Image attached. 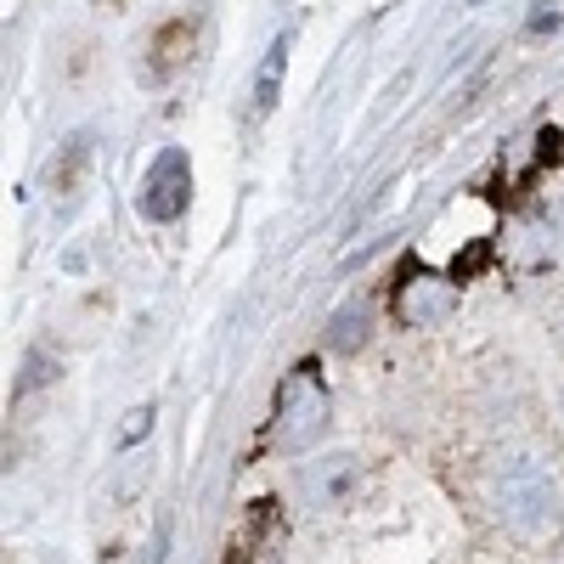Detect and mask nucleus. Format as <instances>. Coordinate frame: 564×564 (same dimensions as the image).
Masks as SVG:
<instances>
[{"mask_svg":"<svg viewBox=\"0 0 564 564\" xmlns=\"http://www.w3.org/2000/svg\"><path fill=\"white\" fill-rule=\"evenodd\" d=\"M486 502H491L497 520H502L508 531H520V536H536V531L558 525V508H564L553 475H547L536 457H525V452H513V457H502V463L491 468Z\"/></svg>","mask_w":564,"mask_h":564,"instance_id":"f257e3e1","label":"nucleus"},{"mask_svg":"<svg viewBox=\"0 0 564 564\" xmlns=\"http://www.w3.org/2000/svg\"><path fill=\"white\" fill-rule=\"evenodd\" d=\"M327 435V384L316 361H300L289 379L276 384V406H271V441L282 452H305Z\"/></svg>","mask_w":564,"mask_h":564,"instance_id":"f03ea898","label":"nucleus"},{"mask_svg":"<svg viewBox=\"0 0 564 564\" xmlns=\"http://www.w3.org/2000/svg\"><path fill=\"white\" fill-rule=\"evenodd\" d=\"M186 204H193V164H186L181 148H164L148 175H141V193H135V209L148 215L153 226H170L186 215Z\"/></svg>","mask_w":564,"mask_h":564,"instance_id":"7ed1b4c3","label":"nucleus"},{"mask_svg":"<svg viewBox=\"0 0 564 564\" xmlns=\"http://www.w3.org/2000/svg\"><path fill=\"white\" fill-rule=\"evenodd\" d=\"M282 74H289V34H276L260 57V74H254V113H271L276 97H282Z\"/></svg>","mask_w":564,"mask_h":564,"instance_id":"20e7f679","label":"nucleus"},{"mask_svg":"<svg viewBox=\"0 0 564 564\" xmlns=\"http://www.w3.org/2000/svg\"><path fill=\"white\" fill-rule=\"evenodd\" d=\"M350 480H356V457H334V468H305V497L316 508H327V502L345 497Z\"/></svg>","mask_w":564,"mask_h":564,"instance_id":"39448f33","label":"nucleus"},{"mask_svg":"<svg viewBox=\"0 0 564 564\" xmlns=\"http://www.w3.org/2000/svg\"><path fill=\"white\" fill-rule=\"evenodd\" d=\"M430 289H435V276H423V289H406L401 294V316L406 322H435V316L452 311V289H441V294H430Z\"/></svg>","mask_w":564,"mask_h":564,"instance_id":"423d86ee","label":"nucleus"},{"mask_svg":"<svg viewBox=\"0 0 564 564\" xmlns=\"http://www.w3.org/2000/svg\"><path fill=\"white\" fill-rule=\"evenodd\" d=\"M186 40H193V23H170V29L159 34V45H153V57H159V63H153V79H164L170 68H181V57H193V52H181Z\"/></svg>","mask_w":564,"mask_h":564,"instance_id":"0eeeda50","label":"nucleus"},{"mask_svg":"<svg viewBox=\"0 0 564 564\" xmlns=\"http://www.w3.org/2000/svg\"><path fill=\"white\" fill-rule=\"evenodd\" d=\"M356 316H361V311H345V316L334 322V327H339V334H334V345H339V350H356Z\"/></svg>","mask_w":564,"mask_h":564,"instance_id":"6e6552de","label":"nucleus"},{"mask_svg":"<svg viewBox=\"0 0 564 564\" xmlns=\"http://www.w3.org/2000/svg\"><path fill=\"white\" fill-rule=\"evenodd\" d=\"M547 23H558V12H553V7H536V18H531V29H536V34H542V29H547Z\"/></svg>","mask_w":564,"mask_h":564,"instance_id":"1a4fd4ad","label":"nucleus"},{"mask_svg":"<svg viewBox=\"0 0 564 564\" xmlns=\"http://www.w3.org/2000/svg\"><path fill=\"white\" fill-rule=\"evenodd\" d=\"M475 7H486V0H475Z\"/></svg>","mask_w":564,"mask_h":564,"instance_id":"9d476101","label":"nucleus"}]
</instances>
